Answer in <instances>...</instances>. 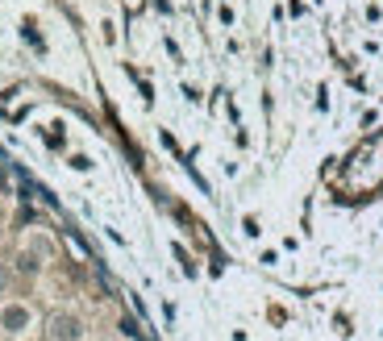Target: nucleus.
I'll return each instance as SVG.
<instances>
[{
	"instance_id": "1",
	"label": "nucleus",
	"mask_w": 383,
	"mask_h": 341,
	"mask_svg": "<svg viewBox=\"0 0 383 341\" xmlns=\"http://www.w3.org/2000/svg\"><path fill=\"white\" fill-rule=\"evenodd\" d=\"M4 321H8V329H17V325L25 321V313H21V308H8V313H4Z\"/></svg>"
}]
</instances>
